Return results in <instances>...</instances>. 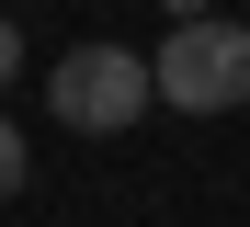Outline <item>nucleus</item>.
Returning <instances> with one entry per match:
<instances>
[{
  "mask_svg": "<svg viewBox=\"0 0 250 227\" xmlns=\"http://www.w3.org/2000/svg\"><path fill=\"white\" fill-rule=\"evenodd\" d=\"M148 103H159V68L137 57V45H68L57 80H46V114L68 136H125Z\"/></svg>",
  "mask_w": 250,
  "mask_h": 227,
  "instance_id": "1",
  "label": "nucleus"
},
{
  "mask_svg": "<svg viewBox=\"0 0 250 227\" xmlns=\"http://www.w3.org/2000/svg\"><path fill=\"white\" fill-rule=\"evenodd\" d=\"M159 103L171 114H239L250 103V23L205 12V23H171V45H159Z\"/></svg>",
  "mask_w": 250,
  "mask_h": 227,
  "instance_id": "2",
  "label": "nucleus"
},
{
  "mask_svg": "<svg viewBox=\"0 0 250 227\" xmlns=\"http://www.w3.org/2000/svg\"><path fill=\"white\" fill-rule=\"evenodd\" d=\"M23 170H34V148H23V125H12V114H0V205L23 193Z\"/></svg>",
  "mask_w": 250,
  "mask_h": 227,
  "instance_id": "3",
  "label": "nucleus"
},
{
  "mask_svg": "<svg viewBox=\"0 0 250 227\" xmlns=\"http://www.w3.org/2000/svg\"><path fill=\"white\" fill-rule=\"evenodd\" d=\"M12 80H23V23L0 12V91H12Z\"/></svg>",
  "mask_w": 250,
  "mask_h": 227,
  "instance_id": "4",
  "label": "nucleus"
},
{
  "mask_svg": "<svg viewBox=\"0 0 250 227\" xmlns=\"http://www.w3.org/2000/svg\"><path fill=\"white\" fill-rule=\"evenodd\" d=\"M159 12H171V23H205V12H216V0H159Z\"/></svg>",
  "mask_w": 250,
  "mask_h": 227,
  "instance_id": "5",
  "label": "nucleus"
}]
</instances>
